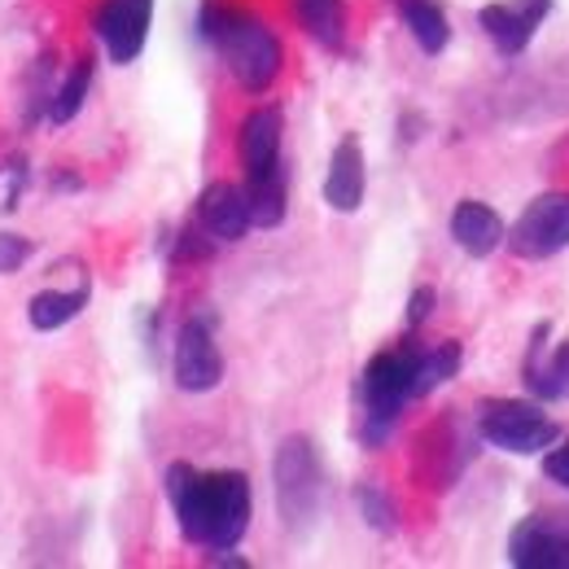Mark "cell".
<instances>
[{"mask_svg": "<svg viewBox=\"0 0 569 569\" xmlns=\"http://www.w3.org/2000/svg\"><path fill=\"white\" fill-rule=\"evenodd\" d=\"M88 88H92V62L83 58V62H74V71L67 74V83L53 92L49 119H53V123H71L74 114L83 110V97H88Z\"/></svg>", "mask_w": 569, "mask_h": 569, "instance_id": "21", "label": "cell"}, {"mask_svg": "<svg viewBox=\"0 0 569 569\" xmlns=\"http://www.w3.org/2000/svg\"><path fill=\"white\" fill-rule=\"evenodd\" d=\"M548 9H552V0H512V4H487L482 13H478V22H482V31L496 40V49L503 58H517L530 40H535V31H539V22L548 18Z\"/></svg>", "mask_w": 569, "mask_h": 569, "instance_id": "9", "label": "cell"}, {"mask_svg": "<svg viewBox=\"0 0 569 569\" xmlns=\"http://www.w3.org/2000/svg\"><path fill=\"white\" fill-rule=\"evenodd\" d=\"M167 496L176 503L189 543L228 552L250 530V478L246 473H193L189 465L167 469Z\"/></svg>", "mask_w": 569, "mask_h": 569, "instance_id": "1", "label": "cell"}, {"mask_svg": "<svg viewBox=\"0 0 569 569\" xmlns=\"http://www.w3.org/2000/svg\"><path fill=\"white\" fill-rule=\"evenodd\" d=\"M526 381L539 399H569V342L548 363L526 359Z\"/></svg>", "mask_w": 569, "mask_h": 569, "instance_id": "19", "label": "cell"}, {"mask_svg": "<svg viewBox=\"0 0 569 569\" xmlns=\"http://www.w3.org/2000/svg\"><path fill=\"white\" fill-rule=\"evenodd\" d=\"M246 207H250V223H254V228H277L284 219L281 171H277V176H254V180H246Z\"/></svg>", "mask_w": 569, "mask_h": 569, "instance_id": "18", "label": "cell"}, {"mask_svg": "<svg viewBox=\"0 0 569 569\" xmlns=\"http://www.w3.org/2000/svg\"><path fill=\"white\" fill-rule=\"evenodd\" d=\"M202 40H211L223 53L232 79L246 92H268L281 74V40L272 36V27H263L259 18H241L232 9H202L198 18Z\"/></svg>", "mask_w": 569, "mask_h": 569, "instance_id": "2", "label": "cell"}, {"mask_svg": "<svg viewBox=\"0 0 569 569\" xmlns=\"http://www.w3.org/2000/svg\"><path fill=\"white\" fill-rule=\"evenodd\" d=\"M508 246H512V254H521V259H548V254L566 250L569 246V193H543V198H535V202L521 211V219L512 223Z\"/></svg>", "mask_w": 569, "mask_h": 569, "instance_id": "6", "label": "cell"}, {"mask_svg": "<svg viewBox=\"0 0 569 569\" xmlns=\"http://www.w3.org/2000/svg\"><path fill=\"white\" fill-rule=\"evenodd\" d=\"M325 202L333 211H359V202H363V149H359V141H342L333 149L329 180H325Z\"/></svg>", "mask_w": 569, "mask_h": 569, "instance_id": "14", "label": "cell"}, {"mask_svg": "<svg viewBox=\"0 0 569 569\" xmlns=\"http://www.w3.org/2000/svg\"><path fill=\"white\" fill-rule=\"evenodd\" d=\"M293 13H298V27L325 44V49H342V36H347V13H342V0H293Z\"/></svg>", "mask_w": 569, "mask_h": 569, "instance_id": "16", "label": "cell"}, {"mask_svg": "<svg viewBox=\"0 0 569 569\" xmlns=\"http://www.w3.org/2000/svg\"><path fill=\"white\" fill-rule=\"evenodd\" d=\"M456 368H460V347H456V342L417 351V399L429 395V390H438L442 381H451Z\"/></svg>", "mask_w": 569, "mask_h": 569, "instance_id": "20", "label": "cell"}, {"mask_svg": "<svg viewBox=\"0 0 569 569\" xmlns=\"http://www.w3.org/2000/svg\"><path fill=\"white\" fill-rule=\"evenodd\" d=\"M417 399V347H399V351H381L368 359L363 368V408H368V426H363V442H381L403 403Z\"/></svg>", "mask_w": 569, "mask_h": 569, "instance_id": "3", "label": "cell"}, {"mask_svg": "<svg viewBox=\"0 0 569 569\" xmlns=\"http://www.w3.org/2000/svg\"><path fill=\"white\" fill-rule=\"evenodd\" d=\"M508 561L521 569H569V530L548 521V517L521 521L512 530Z\"/></svg>", "mask_w": 569, "mask_h": 569, "instance_id": "10", "label": "cell"}, {"mask_svg": "<svg viewBox=\"0 0 569 569\" xmlns=\"http://www.w3.org/2000/svg\"><path fill=\"white\" fill-rule=\"evenodd\" d=\"M478 426H482V438L491 447L512 451V456H535V451H543V447H552L561 438L557 421L543 417L535 403H508V399L482 403Z\"/></svg>", "mask_w": 569, "mask_h": 569, "instance_id": "4", "label": "cell"}, {"mask_svg": "<svg viewBox=\"0 0 569 569\" xmlns=\"http://www.w3.org/2000/svg\"><path fill=\"white\" fill-rule=\"evenodd\" d=\"M277 473V499H281V512L289 521V530H302L316 508H320V465H316V451L307 438H289L272 465Z\"/></svg>", "mask_w": 569, "mask_h": 569, "instance_id": "5", "label": "cell"}, {"mask_svg": "<svg viewBox=\"0 0 569 569\" xmlns=\"http://www.w3.org/2000/svg\"><path fill=\"white\" fill-rule=\"evenodd\" d=\"M451 237H456V246L465 254L487 259V254H496L499 246H503L508 232H503V219L487 202H460L456 214H451Z\"/></svg>", "mask_w": 569, "mask_h": 569, "instance_id": "13", "label": "cell"}, {"mask_svg": "<svg viewBox=\"0 0 569 569\" xmlns=\"http://www.w3.org/2000/svg\"><path fill=\"white\" fill-rule=\"evenodd\" d=\"M359 508H363V517H368V526L372 530H395V503L381 496V491H372V487H363L359 491Z\"/></svg>", "mask_w": 569, "mask_h": 569, "instance_id": "22", "label": "cell"}, {"mask_svg": "<svg viewBox=\"0 0 569 569\" xmlns=\"http://www.w3.org/2000/svg\"><path fill=\"white\" fill-rule=\"evenodd\" d=\"M27 259H31V241L27 237H13V232H0V277L18 272Z\"/></svg>", "mask_w": 569, "mask_h": 569, "instance_id": "23", "label": "cell"}, {"mask_svg": "<svg viewBox=\"0 0 569 569\" xmlns=\"http://www.w3.org/2000/svg\"><path fill=\"white\" fill-rule=\"evenodd\" d=\"M176 386L189 390V395H202V390H214L219 377H223V356L214 347L211 329L202 320H189L180 333H176Z\"/></svg>", "mask_w": 569, "mask_h": 569, "instance_id": "8", "label": "cell"}, {"mask_svg": "<svg viewBox=\"0 0 569 569\" xmlns=\"http://www.w3.org/2000/svg\"><path fill=\"white\" fill-rule=\"evenodd\" d=\"M543 473H548L557 487H566V491H569V442L552 447V451L543 456Z\"/></svg>", "mask_w": 569, "mask_h": 569, "instance_id": "24", "label": "cell"}, {"mask_svg": "<svg viewBox=\"0 0 569 569\" xmlns=\"http://www.w3.org/2000/svg\"><path fill=\"white\" fill-rule=\"evenodd\" d=\"M399 13H403V22H408L412 40L426 49L429 58L447 49V40H451V27H447V13H442L433 0H399Z\"/></svg>", "mask_w": 569, "mask_h": 569, "instance_id": "17", "label": "cell"}, {"mask_svg": "<svg viewBox=\"0 0 569 569\" xmlns=\"http://www.w3.org/2000/svg\"><path fill=\"white\" fill-rule=\"evenodd\" d=\"M198 223L219 237V241H241L254 223H250V207H246V189L219 180L198 198Z\"/></svg>", "mask_w": 569, "mask_h": 569, "instance_id": "11", "label": "cell"}, {"mask_svg": "<svg viewBox=\"0 0 569 569\" xmlns=\"http://www.w3.org/2000/svg\"><path fill=\"white\" fill-rule=\"evenodd\" d=\"M241 153H246V180L281 171V114L277 110H254L241 123Z\"/></svg>", "mask_w": 569, "mask_h": 569, "instance_id": "12", "label": "cell"}, {"mask_svg": "<svg viewBox=\"0 0 569 569\" xmlns=\"http://www.w3.org/2000/svg\"><path fill=\"white\" fill-rule=\"evenodd\" d=\"M83 302H88V284H79V289H44V293H36L31 302H27V320L40 329V333H53V329H62V325H71L74 316L83 311Z\"/></svg>", "mask_w": 569, "mask_h": 569, "instance_id": "15", "label": "cell"}, {"mask_svg": "<svg viewBox=\"0 0 569 569\" xmlns=\"http://www.w3.org/2000/svg\"><path fill=\"white\" fill-rule=\"evenodd\" d=\"M149 22H153V0H106L97 9V36H101L110 62L128 67L141 58Z\"/></svg>", "mask_w": 569, "mask_h": 569, "instance_id": "7", "label": "cell"}, {"mask_svg": "<svg viewBox=\"0 0 569 569\" xmlns=\"http://www.w3.org/2000/svg\"><path fill=\"white\" fill-rule=\"evenodd\" d=\"M429 311H433V289L421 284V289H412V298H408V325H412V329L426 325Z\"/></svg>", "mask_w": 569, "mask_h": 569, "instance_id": "25", "label": "cell"}]
</instances>
